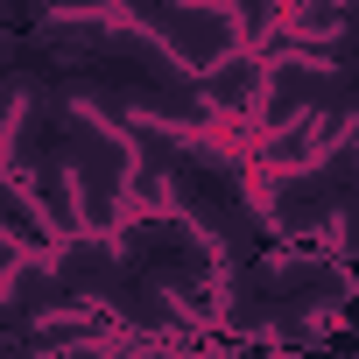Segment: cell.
Returning <instances> with one entry per match:
<instances>
[{
	"label": "cell",
	"instance_id": "3",
	"mask_svg": "<svg viewBox=\"0 0 359 359\" xmlns=\"http://www.w3.org/2000/svg\"><path fill=\"white\" fill-rule=\"evenodd\" d=\"M0 247H15V254H29V261H57V254H64V233L43 219V205H36L22 184L0 191Z\"/></svg>",
	"mask_w": 359,
	"mask_h": 359
},
{
	"label": "cell",
	"instance_id": "4",
	"mask_svg": "<svg viewBox=\"0 0 359 359\" xmlns=\"http://www.w3.org/2000/svg\"><path fill=\"white\" fill-rule=\"evenodd\" d=\"M8 184H22L64 240L85 233V205H78V176H71V162H50V169H29V176H8Z\"/></svg>",
	"mask_w": 359,
	"mask_h": 359
},
{
	"label": "cell",
	"instance_id": "2",
	"mask_svg": "<svg viewBox=\"0 0 359 359\" xmlns=\"http://www.w3.org/2000/svg\"><path fill=\"white\" fill-rule=\"evenodd\" d=\"M198 92H205V106L219 120H261V106H268V64L240 50L233 64H219L212 78H198Z\"/></svg>",
	"mask_w": 359,
	"mask_h": 359
},
{
	"label": "cell",
	"instance_id": "1",
	"mask_svg": "<svg viewBox=\"0 0 359 359\" xmlns=\"http://www.w3.org/2000/svg\"><path fill=\"white\" fill-rule=\"evenodd\" d=\"M134 29H148L169 64L184 78H212L219 64H233L247 43H240V22L233 8H198V0H169V8H134Z\"/></svg>",
	"mask_w": 359,
	"mask_h": 359
}]
</instances>
